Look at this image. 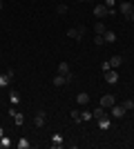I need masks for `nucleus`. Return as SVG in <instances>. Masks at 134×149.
Wrapping results in <instances>:
<instances>
[{
	"instance_id": "11",
	"label": "nucleus",
	"mask_w": 134,
	"mask_h": 149,
	"mask_svg": "<svg viewBox=\"0 0 134 149\" xmlns=\"http://www.w3.org/2000/svg\"><path fill=\"white\" fill-rule=\"evenodd\" d=\"M109 127H112V125H109V120H107V118H105V116H103V118H101V120H98V129H103V131H107V129H109Z\"/></svg>"
},
{
	"instance_id": "28",
	"label": "nucleus",
	"mask_w": 134,
	"mask_h": 149,
	"mask_svg": "<svg viewBox=\"0 0 134 149\" xmlns=\"http://www.w3.org/2000/svg\"><path fill=\"white\" fill-rule=\"evenodd\" d=\"M114 5H116V0H105V7H109V9H112Z\"/></svg>"
},
{
	"instance_id": "19",
	"label": "nucleus",
	"mask_w": 134,
	"mask_h": 149,
	"mask_svg": "<svg viewBox=\"0 0 134 149\" xmlns=\"http://www.w3.org/2000/svg\"><path fill=\"white\" fill-rule=\"evenodd\" d=\"M67 36L74 38V40H81V33H78V29H67Z\"/></svg>"
},
{
	"instance_id": "15",
	"label": "nucleus",
	"mask_w": 134,
	"mask_h": 149,
	"mask_svg": "<svg viewBox=\"0 0 134 149\" xmlns=\"http://www.w3.org/2000/svg\"><path fill=\"white\" fill-rule=\"evenodd\" d=\"M92 116H94V118H96V120H101V118H103V116H105V109H103V107H96L94 111H92Z\"/></svg>"
},
{
	"instance_id": "32",
	"label": "nucleus",
	"mask_w": 134,
	"mask_h": 149,
	"mask_svg": "<svg viewBox=\"0 0 134 149\" xmlns=\"http://www.w3.org/2000/svg\"><path fill=\"white\" fill-rule=\"evenodd\" d=\"M2 7H5V2H2V0H0V9H2Z\"/></svg>"
},
{
	"instance_id": "16",
	"label": "nucleus",
	"mask_w": 134,
	"mask_h": 149,
	"mask_svg": "<svg viewBox=\"0 0 134 149\" xmlns=\"http://www.w3.org/2000/svg\"><path fill=\"white\" fill-rule=\"evenodd\" d=\"M9 100H11V105H18L20 102V93L18 91H9Z\"/></svg>"
},
{
	"instance_id": "4",
	"label": "nucleus",
	"mask_w": 134,
	"mask_h": 149,
	"mask_svg": "<svg viewBox=\"0 0 134 149\" xmlns=\"http://www.w3.org/2000/svg\"><path fill=\"white\" fill-rule=\"evenodd\" d=\"M116 80H119V71H114V69H107V71H105V82L114 85Z\"/></svg>"
},
{
	"instance_id": "34",
	"label": "nucleus",
	"mask_w": 134,
	"mask_h": 149,
	"mask_svg": "<svg viewBox=\"0 0 134 149\" xmlns=\"http://www.w3.org/2000/svg\"><path fill=\"white\" fill-rule=\"evenodd\" d=\"M132 9H134V2H132Z\"/></svg>"
},
{
	"instance_id": "5",
	"label": "nucleus",
	"mask_w": 134,
	"mask_h": 149,
	"mask_svg": "<svg viewBox=\"0 0 134 149\" xmlns=\"http://www.w3.org/2000/svg\"><path fill=\"white\" fill-rule=\"evenodd\" d=\"M109 113H112L114 118H123V116H125V107H123V105H119V107H109Z\"/></svg>"
},
{
	"instance_id": "21",
	"label": "nucleus",
	"mask_w": 134,
	"mask_h": 149,
	"mask_svg": "<svg viewBox=\"0 0 134 149\" xmlns=\"http://www.w3.org/2000/svg\"><path fill=\"white\" fill-rule=\"evenodd\" d=\"M103 42H105V38H103V33H96V36H94V45H96V47H101Z\"/></svg>"
},
{
	"instance_id": "8",
	"label": "nucleus",
	"mask_w": 134,
	"mask_h": 149,
	"mask_svg": "<svg viewBox=\"0 0 134 149\" xmlns=\"http://www.w3.org/2000/svg\"><path fill=\"white\" fill-rule=\"evenodd\" d=\"M65 85H67L65 76H60V74H56V76H54V87H65Z\"/></svg>"
},
{
	"instance_id": "3",
	"label": "nucleus",
	"mask_w": 134,
	"mask_h": 149,
	"mask_svg": "<svg viewBox=\"0 0 134 149\" xmlns=\"http://www.w3.org/2000/svg\"><path fill=\"white\" fill-rule=\"evenodd\" d=\"M11 80H13V69H7V74L0 76V87H7Z\"/></svg>"
},
{
	"instance_id": "18",
	"label": "nucleus",
	"mask_w": 134,
	"mask_h": 149,
	"mask_svg": "<svg viewBox=\"0 0 134 149\" xmlns=\"http://www.w3.org/2000/svg\"><path fill=\"white\" fill-rule=\"evenodd\" d=\"M0 147H2V149H7V147H11V138H7V136H2V138H0Z\"/></svg>"
},
{
	"instance_id": "10",
	"label": "nucleus",
	"mask_w": 134,
	"mask_h": 149,
	"mask_svg": "<svg viewBox=\"0 0 134 149\" xmlns=\"http://www.w3.org/2000/svg\"><path fill=\"white\" fill-rule=\"evenodd\" d=\"M103 38H105V42H109V45L116 42V33H114V31H105V33H103Z\"/></svg>"
},
{
	"instance_id": "7",
	"label": "nucleus",
	"mask_w": 134,
	"mask_h": 149,
	"mask_svg": "<svg viewBox=\"0 0 134 149\" xmlns=\"http://www.w3.org/2000/svg\"><path fill=\"white\" fill-rule=\"evenodd\" d=\"M34 125H36V127H45V111H43V109H38V111H36Z\"/></svg>"
},
{
	"instance_id": "30",
	"label": "nucleus",
	"mask_w": 134,
	"mask_h": 149,
	"mask_svg": "<svg viewBox=\"0 0 134 149\" xmlns=\"http://www.w3.org/2000/svg\"><path fill=\"white\" fill-rule=\"evenodd\" d=\"M128 20H130V22H134V11H132V13L128 16Z\"/></svg>"
},
{
	"instance_id": "22",
	"label": "nucleus",
	"mask_w": 134,
	"mask_h": 149,
	"mask_svg": "<svg viewBox=\"0 0 134 149\" xmlns=\"http://www.w3.org/2000/svg\"><path fill=\"white\" fill-rule=\"evenodd\" d=\"M123 107H125V111H132V109H134V100H132V98L125 100V102H123Z\"/></svg>"
},
{
	"instance_id": "17",
	"label": "nucleus",
	"mask_w": 134,
	"mask_h": 149,
	"mask_svg": "<svg viewBox=\"0 0 134 149\" xmlns=\"http://www.w3.org/2000/svg\"><path fill=\"white\" fill-rule=\"evenodd\" d=\"M92 118H94V116H92V111H87V109H85V111H81V123H89Z\"/></svg>"
},
{
	"instance_id": "25",
	"label": "nucleus",
	"mask_w": 134,
	"mask_h": 149,
	"mask_svg": "<svg viewBox=\"0 0 134 149\" xmlns=\"http://www.w3.org/2000/svg\"><path fill=\"white\" fill-rule=\"evenodd\" d=\"M56 11L60 13V16H63V13H67V5H58V7H56Z\"/></svg>"
},
{
	"instance_id": "13",
	"label": "nucleus",
	"mask_w": 134,
	"mask_h": 149,
	"mask_svg": "<svg viewBox=\"0 0 134 149\" xmlns=\"http://www.w3.org/2000/svg\"><path fill=\"white\" fill-rule=\"evenodd\" d=\"M121 62H123V58H121V56H112V58H109V65H112V69L121 67Z\"/></svg>"
},
{
	"instance_id": "1",
	"label": "nucleus",
	"mask_w": 134,
	"mask_h": 149,
	"mask_svg": "<svg viewBox=\"0 0 134 149\" xmlns=\"http://www.w3.org/2000/svg\"><path fill=\"white\" fill-rule=\"evenodd\" d=\"M94 16H96V18H107V16H109V7L96 5V7H94Z\"/></svg>"
},
{
	"instance_id": "20",
	"label": "nucleus",
	"mask_w": 134,
	"mask_h": 149,
	"mask_svg": "<svg viewBox=\"0 0 134 149\" xmlns=\"http://www.w3.org/2000/svg\"><path fill=\"white\" fill-rule=\"evenodd\" d=\"M51 147H63V138H60V136H58V134H56V136H54V143H51Z\"/></svg>"
},
{
	"instance_id": "29",
	"label": "nucleus",
	"mask_w": 134,
	"mask_h": 149,
	"mask_svg": "<svg viewBox=\"0 0 134 149\" xmlns=\"http://www.w3.org/2000/svg\"><path fill=\"white\" fill-rule=\"evenodd\" d=\"M76 29H78V33H81V38H83V36H85V27H83V25H78Z\"/></svg>"
},
{
	"instance_id": "31",
	"label": "nucleus",
	"mask_w": 134,
	"mask_h": 149,
	"mask_svg": "<svg viewBox=\"0 0 134 149\" xmlns=\"http://www.w3.org/2000/svg\"><path fill=\"white\" fill-rule=\"evenodd\" d=\"M2 136H5V129H2V127H0V138H2Z\"/></svg>"
},
{
	"instance_id": "24",
	"label": "nucleus",
	"mask_w": 134,
	"mask_h": 149,
	"mask_svg": "<svg viewBox=\"0 0 134 149\" xmlns=\"http://www.w3.org/2000/svg\"><path fill=\"white\" fill-rule=\"evenodd\" d=\"M72 120L81 123V111H78V109H72Z\"/></svg>"
},
{
	"instance_id": "33",
	"label": "nucleus",
	"mask_w": 134,
	"mask_h": 149,
	"mask_svg": "<svg viewBox=\"0 0 134 149\" xmlns=\"http://www.w3.org/2000/svg\"><path fill=\"white\" fill-rule=\"evenodd\" d=\"M78 2H87V0H78Z\"/></svg>"
},
{
	"instance_id": "12",
	"label": "nucleus",
	"mask_w": 134,
	"mask_h": 149,
	"mask_svg": "<svg viewBox=\"0 0 134 149\" xmlns=\"http://www.w3.org/2000/svg\"><path fill=\"white\" fill-rule=\"evenodd\" d=\"M94 31H96V33H105V31H107V27H105V22H103V20H98V22H96V25H94Z\"/></svg>"
},
{
	"instance_id": "14",
	"label": "nucleus",
	"mask_w": 134,
	"mask_h": 149,
	"mask_svg": "<svg viewBox=\"0 0 134 149\" xmlns=\"http://www.w3.org/2000/svg\"><path fill=\"white\" fill-rule=\"evenodd\" d=\"M58 74L67 76V74H69V65H67V62H60V65H58Z\"/></svg>"
},
{
	"instance_id": "23",
	"label": "nucleus",
	"mask_w": 134,
	"mask_h": 149,
	"mask_svg": "<svg viewBox=\"0 0 134 149\" xmlns=\"http://www.w3.org/2000/svg\"><path fill=\"white\" fill-rule=\"evenodd\" d=\"M18 147L20 149H29V140H27V138H20V140H18Z\"/></svg>"
},
{
	"instance_id": "27",
	"label": "nucleus",
	"mask_w": 134,
	"mask_h": 149,
	"mask_svg": "<svg viewBox=\"0 0 134 149\" xmlns=\"http://www.w3.org/2000/svg\"><path fill=\"white\" fill-rule=\"evenodd\" d=\"M101 69H103V71H107V69H112V65H109V60H105V62H103V65H101Z\"/></svg>"
},
{
	"instance_id": "9",
	"label": "nucleus",
	"mask_w": 134,
	"mask_h": 149,
	"mask_svg": "<svg viewBox=\"0 0 134 149\" xmlns=\"http://www.w3.org/2000/svg\"><path fill=\"white\" fill-rule=\"evenodd\" d=\"M76 102L87 107V105H89V96H87V93H78V96H76Z\"/></svg>"
},
{
	"instance_id": "2",
	"label": "nucleus",
	"mask_w": 134,
	"mask_h": 149,
	"mask_svg": "<svg viewBox=\"0 0 134 149\" xmlns=\"http://www.w3.org/2000/svg\"><path fill=\"white\" fill-rule=\"evenodd\" d=\"M132 11H134V9H132V2H121V5H119V13H121L123 18H128Z\"/></svg>"
},
{
	"instance_id": "26",
	"label": "nucleus",
	"mask_w": 134,
	"mask_h": 149,
	"mask_svg": "<svg viewBox=\"0 0 134 149\" xmlns=\"http://www.w3.org/2000/svg\"><path fill=\"white\" fill-rule=\"evenodd\" d=\"M13 118H16V125H18V127H20V125H22V120H25V118H22V113H16Z\"/></svg>"
},
{
	"instance_id": "6",
	"label": "nucleus",
	"mask_w": 134,
	"mask_h": 149,
	"mask_svg": "<svg viewBox=\"0 0 134 149\" xmlns=\"http://www.w3.org/2000/svg\"><path fill=\"white\" fill-rule=\"evenodd\" d=\"M101 107H103V109L114 107V96H109V93H107V96H103V98H101Z\"/></svg>"
}]
</instances>
